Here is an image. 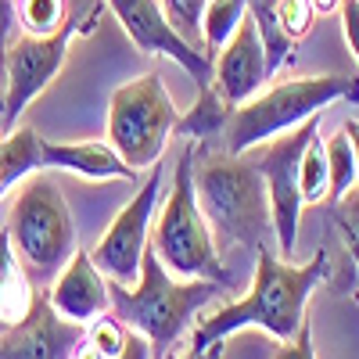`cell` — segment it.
I'll use <instances>...</instances> for the list:
<instances>
[{"mask_svg": "<svg viewBox=\"0 0 359 359\" xmlns=\"http://www.w3.org/2000/svg\"><path fill=\"white\" fill-rule=\"evenodd\" d=\"M223 348H226V341H212V345L191 348L187 355H176V359H223Z\"/></svg>", "mask_w": 359, "mask_h": 359, "instance_id": "obj_32", "label": "cell"}, {"mask_svg": "<svg viewBox=\"0 0 359 359\" xmlns=\"http://www.w3.org/2000/svg\"><path fill=\"white\" fill-rule=\"evenodd\" d=\"M79 341V323L57 316L47 291H36L33 309L0 334V359H72Z\"/></svg>", "mask_w": 359, "mask_h": 359, "instance_id": "obj_12", "label": "cell"}, {"mask_svg": "<svg viewBox=\"0 0 359 359\" xmlns=\"http://www.w3.org/2000/svg\"><path fill=\"white\" fill-rule=\"evenodd\" d=\"M331 277V252H316L309 262L294 266L277 252H255V277L245 298L212 313H201L191 327V348H205L212 341H226L241 327H259L269 338L291 341L298 327L306 323L309 298Z\"/></svg>", "mask_w": 359, "mask_h": 359, "instance_id": "obj_1", "label": "cell"}, {"mask_svg": "<svg viewBox=\"0 0 359 359\" xmlns=\"http://www.w3.org/2000/svg\"><path fill=\"white\" fill-rule=\"evenodd\" d=\"M248 15L259 29V40H262L266 57H269V69L277 72L291 57V47H294V40L287 36V29L277 18V0H248Z\"/></svg>", "mask_w": 359, "mask_h": 359, "instance_id": "obj_21", "label": "cell"}, {"mask_svg": "<svg viewBox=\"0 0 359 359\" xmlns=\"http://www.w3.org/2000/svg\"><path fill=\"white\" fill-rule=\"evenodd\" d=\"M104 4L123 22L126 36L133 40V47L140 54H162L169 62H176L184 72H191L198 83L212 79V57L198 47H191L176 33L158 0H104Z\"/></svg>", "mask_w": 359, "mask_h": 359, "instance_id": "obj_11", "label": "cell"}, {"mask_svg": "<svg viewBox=\"0 0 359 359\" xmlns=\"http://www.w3.org/2000/svg\"><path fill=\"white\" fill-rule=\"evenodd\" d=\"M151 248L162 266L187 280H226V269L219 259L216 233L201 216V205L194 194V144H187L172 162V187L162 191Z\"/></svg>", "mask_w": 359, "mask_h": 359, "instance_id": "obj_5", "label": "cell"}, {"mask_svg": "<svg viewBox=\"0 0 359 359\" xmlns=\"http://www.w3.org/2000/svg\"><path fill=\"white\" fill-rule=\"evenodd\" d=\"M348 133V144H352V155H355V169H359V118H348V123L341 126Z\"/></svg>", "mask_w": 359, "mask_h": 359, "instance_id": "obj_33", "label": "cell"}, {"mask_svg": "<svg viewBox=\"0 0 359 359\" xmlns=\"http://www.w3.org/2000/svg\"><path fill=\"white\" fill-rule=\"evenodd\" d=\"M223 280H187L162 266L155 248L147 245L140 259V277L133 287L111 284V313L133 331L147 334L155 345V355L184 338L201 309L219 294Z\"/></svg>", "mask_w": 359, "mask_h": 359, "instance_id": "obj_3", "label": "cell"}, {"mask_svg": "<svg viewBox=\"0 0 359 359\" xmlns=\"http://www.w3.org/2000/svg\"><path fill=\"white\" fill-rule=\"evenodd\" d=\"M338 15H341V33H345V43L359 65V0H341L338 4Z\"/></svg>", "mask_w": 359, "mask_h": 359, "instance_id": "obj_28", "label": "cell"}, {"mask_svg": "<svg viewBox=\"0 0 359 359\" xmlns=\"http://www.w3.org/2000/svg\"><path fill=\"white\" fill-rule=\"evenodd\" d=\"M273 359H316V345H313V327H309V320L298 327V334H294L291 341H280V348H277Z\"/></svg>", "mask_w": 359, "mask_h": 359, "instance_id": "obj_27", "label": "cell"}, {"mask_svg": "<svg viewBox=\"0 0 359 359\" xmlns=\"http://www.w3.org/2000/svg\"><path fill=\"white\" fill-rule=\"evenodd\" d=\"M180 108L169 97V90L158 72H144L123 86H115L108 101V144L123 155L126 165L137 172H147L155 162H162L165 144L176 130Z\"/></svg>", "mask_w": 359, "mask_h": 359, "instance_id": "obj_7", "label": "cell"}, {"mask_svg": "<svg viewBox=\"0 0 359 359\" xmlns=\"http://www.w3.org/2000/svg\"><path fill=\"white\" fill-rule=\"evenodd\" d=\"M43 169H65L83 180H137L140 172L123 162L108 140H43Z\"/></svg>", "mask_w": 359, "mask_h": 359, "instance_id": "obj_15", "label": "cell"}, {"mask_svg": "<svg viewBox=\"0 0 359 359\" xmlns=\"http://www.w3.org/2000/svg\"><path fill=\"white\" fill-rule=\"evenodd\" d=\"M277 18L287 29L291 40H302L309 29H313L316 4H313V0H277Z\"/></svg>", "mask_w": 359, "mask_h": 359, "instance_id": "obj_26", "label": "cell"}, {"mask_svg": "<svg viewBox=\"0 0 359 359\" xmlns=\"http://www.w3.org/2000/svg\"><path fill=\"white\" fill-rule=\"evenodd\" d=\"M345 245H348V255H352V262H355V269H359V241L345 233Z\"/></svg>", "mask_w": 359, "mask_h": 359, "instance_id": "obj_35", "label": "cell"}, {"mask_svg": "<svg viewBox=\"0 0 359 359\" xmlns=\"http://www.w3.org/2000/svg\"><path fill=\"white\" fill-rule=\"evenodd\" d=\"M248 18V0H208L201 15V47L208 57H216L230 36L237 33V25Z\"/></svg>", "mask_w": 359, "mask_h": 359, "instance_id": "obj_19", "label": "cell"}, {"mask_svg": "<svg viewBox=\"0 0 359 359\" xmlns=\"http://www.w3.org/2000/svg\"><path fill=\"white\" fill-rule=\"evenodd\" d=\"M230 104L223 101V94L212 86V79L208 83H198V97H194V104L176 118V130L172 133H180L187 144H198V140H208V137H219L223 130H226V123H230Z\"/></svg>", "mask_w": 359, "mask_h": 359, "instance_id": "obj_18", "label": "cell"}, {"mask_svg": "<svg viewBox=\"0 0 359 359\" xmlns=\"http://www.w3.org/2000/svg\"><path fill=\"white\" fill-rule=\"evenodd\" d=\"M115 359H155V345H151V338H147V334H140V331H133V327H130L126 345H123V352H118Z\"/></svg>", "mask_w": 359, "mask_h": 359, "instance_id": "obj_31", "label": "cell"}, {"mask_svg": "<svg viewBox=\"0 0 359 359\" xmlns=\"http://www.w3.org/2000/svg\"><path fill=\"white\" fill-rule=\"evenodd\" d=\"M72 359H104V355H101V352H97L94 345H90V341L83 338V341L76 345V352H72Z\"/></svg>", "mask_w": 359, "mask_h": 359, "instance_id": "obj_34", "label": "cell"}, {"mask_svg": "<svg viewBox=\"0 0 359 359\" xmlns=\"http://www.w3.org/2000/svg\"><path fill=\"white\" fill-rule=\"evenodd\" d=\"M194 194L201 216L216 233V245L262 252L273 233L269 191L252 155H205L194 165Z\"/></svg>", "mask_w": 359, "mask_h": 359, "instance_id": "obj_2", "label": "cell"}, {"mask_svg": "<svg viewBox=\"0 0 359 359\" xmlns=\"http://www.w3.org/2000/svg\"><path fill=\"white\" fill-rule=\"evenodd\" d=\"M323 155H327V201H341L348 191L359 187V169H355V155H352V144L348 133L338 130L323 140Z\"/></svg>", "mask_w": 359, "mask_h": 359, "instance_id": "obj_20", "label": "cell"}, {"mask_svg": "<svg viewBox=\"0 0 359 359\" xmlns=\"http://www.w3.org/2000/svg\"><path fill=\"white\" fill-rule=\"evenodd\" d=\"M162 191H165V165L155 162L151 169H147L144 184L137 187V194L115 212L104 237L94 245V252H90L94 266L111 284H123V287L137 284L140 259H144L147 245H151V226H155Z\"/></svg>", "mask_w": 359, "mask_h": 359, "instance_id": "obj_10", "label": "cell"}, {"mask_svg": "<svg viewBox=\"0 0 359 359\" xmlns=\"http://www.w3.org/2000/svg\"><path fill=\"white\" fill-rule=\"evenodd\" d=\"M22 33L47 36L69 22V0H15Z\"/></svg>", "mask_w": 359, "mask_h": 359, "instance_id": "obj_22", "label": "cell"}, {"mask_svg": "<svg viewBox=\"0 0 359 359\" xmlns=\"http://www.w3.org/2000/svg\"><path fill=\"white\" fill-rule=\"evenodd\" d=\"M4 230L29 277H57L76 255L72 208L47 172H33L18 184Z\"/></svg>", "mask_w": 359, "mask_h": 359, "instance_id": "obj_6", "label": "cell"}, {"mask_svg": "<svg viewBox=\"0 0 359 359\" xmlns=\"http://www.w3.org/2000/svg\"><path fill=\"white\" fill-rule=\"evenodd\" d=\"M36 302V287L29 269L22 266L8 230H0V327L18 323Z\"/></svg>", "mask_w": 359, "mask_h": 359, "instance_id": "obj_16", "label": "cell"}, {"mask_svg": "<svg viewBox=\"0 0 359 359\" xmlns=\"http://www.w3.org/2000/svg\"><path fill=\"white\" fill-rule=\"evenodd\" d=\"M158 4H162V11H165V18H169V25L176 29V33L191 47L205 50L201 47V15H205L208 0H158Z\"/></svg>", "mask_w": 359, "mask_h": 359, "instance_id": "obj_24", "label": "cell"}, {"mask_svg": "<svg viewBox=\"0 0 359 359\" xmlns=\"http://www.w3.org/2000/svg\"><path fill=\"white\" fill-rule=\"evenodd\" d=\"M273 76L269 69L266 47L259 40V29L252 22V15L237 25V33L230 36V43L212 57V86L223 94V101L230 108L252 101L259 90H266V79Z\"/></svg>", "mask_w": 359, "mask_h": 359, "instance_id": "obj_13", "label": "cell"}, {"mask_svg": "<svg viewBox=\"0 0 359 359\" xmlns=\"http://www.w3.org/2000/svg\"><path fill=\"white\" fill-rule=\"evenodd\" d=\"M334 101H359V79L352 76H294L280 79L273 86L230 111V123L223 130L230 155H248L252 147L273 140L306 118L320 115Z\"/></svg>", "mask_w": 359, "mask_h": 359, "instance_id": "obj_4", "label": "cell"}, {"mask_svg": "<svg viewBox=\"0 0 359 359\" xmlns=\"http://www.w3.org/2000/svg\"><path fill=\"white\" fill-rule=\"evenodd\" d=\"M298 191H302L306 205H320L327 201V155H323V137L316 133L298 162Z\"/></svg>", "mask_w": 359, "mask_h": 359, "instance_id": "obj_23", "label": "cell"}, {"mask_svg": "<svg viewBox=\"0 0 359 359\" xmlns=\"http://www.w3.org/2000/svg\"><path fill=\"white\" fill-rule=\"evenodd\" d=\"M126 334H130V327L118 320L115 313H104L94 323H86V334L83 338L94 345L104 359H115L118 352H123V345H126Z\"/></svg>", "mask_w": 359, "mask_h": 359, "instance_id": "obj_25", "label": "cell"}, {"mask_svg": "<svg viewBox=\"0 0 359 359\" xmlns=\"http://www.w3.org/2000/svg\"><path fill=\"white\" fill-rule=\"evenodd\" d=\"M334 216L341 223V233H348V237L359 241V187L348 191L341 201H334Z\"/></svg>", "mask_w": 359, "mask_h": 359, "instance_id": "obj_29", "label": "cell"}, {"mask_svg": "<svg viewBox=\"0 0 359 359\" xmlns=\"http://www.w3.org/2000/svg\"><path fill=\"white\" fill-rule=\"evenodd\" d=\"M43 169V137L33 126H15L0 140V194Z\"/></svg>", "mask_w": 359, "mask_h": 359, "instance_id": "obj_17", "label": "cell"}, {"mask_svg": "<svg viewBox=\"0 0 359 359\" xmlns=\"http://www.w3.org/2000/svg\"><path fill=\"white\" fill-rule=\"evenodd\" d=\"M97 15H69V22L62 29H54L47 36H33L22 33L11 40L8 47V62H4V126L15 130L18 115L33 104L43 90L54 83V76L62 72L65 57L72 50V40L90 33L97 22Z\"/></svg>", "mask_w": 359, "mask_h": 359, "instance_id": "obj_8", "label": "cell"}, {"mask_svg": "<svg viewBox=\"0 0 359 359\" xmlns=\"http://www.w3.org/2000/svg\"><path fill=\"white\" fill-rule=\"evenodd\" d=\"M47 298H50V306H54L57 316L86 327V323H94L97 316L111 313V280L94 266L90 252L76 248V255L65 262V269L54 277Z\"/></svg>", "mask_w": 359, "mask_h": 359, "instance_id": "obj_14", "label": "cell"}, {"mask_svg": "<svg viewBox=\"0 0 359 359\" xmlns=\"http://www.w3.org/2000/svg\"><path fill=\"white\" fill-rule=\"evenodd\" d=\"M316 133H320V115L248 151L262 169L266 191H269V216H273V237H277L280 259H291L298 245V223H302V208H306L302 191H298V162H302L306 144Z\"/></svg>", "mask_w": 359, "mask_h": 359, "instance_id": "obj_9", "label": "cell"}, {"mask_svg": "<svg viewBox=\"0 0 359 359\" xmlns=\"http://www.w3.org/2000/svg\"><path fill=\"white\" fill-rule=\"evenodd\" d=\"M18 22L15 0H0V79H4V62H8V47H11V25Z\"/></svg>", "mask_w": 359, "mask_h": 359, "instance_id": "obj_30", "label": "cell"}]
</instances>
